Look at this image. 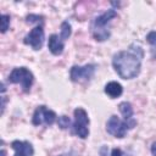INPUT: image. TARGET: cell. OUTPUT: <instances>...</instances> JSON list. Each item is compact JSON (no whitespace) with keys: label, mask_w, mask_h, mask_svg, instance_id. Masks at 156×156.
Listing matches in <instances>:
<instances>
[{"label":"cell","mask_w":156,"mask_h":156,"mask_svg":"<svg viewBox=\"0 0 156 156\" xmlns=\"http://www.w3.org/2000/svg\"><path fill=\"white\" fill-rule=\"evenodd\" d=\"M1 33H6V30L10 27V16L9 15H1Z\"/></svg>","instance_id":"obj_17"},{"label":"cell","mask_w":156,"mask_h":156,"mask_svg":"<svg viewBox=\"0 0 156 156\" xmlns=\"http://www.w3.org/2000/svg\"><path fill=\"white\" fill-rule=\"evenodd\" d=\"M105 94H107L111 99H116V98H118V96H121L122 95V93H123V87L118 83V82H115V80H112V82H108L106 85H105Z\"/></svg>","instance_id":"obj_11"},{"label":"cell","mask_w":156,"mask_h":156,"mask_svg":"<svg viewBox=\"0 0 156 156\" xmlns=\"http://www.w3.org/2000/svg\"><path fill=\"white\" fill-rule=\"evenodd\" d=\"M1 156H6V151L4 149H1Z\"/></svg>","instance_id":"obj_23"},{"label":"cell","mask_w":156,"mask_h":156,"mask_svg":"<svg viewBox=\"0 0 156 156\" xmlns=\"http://www.w3.org/2000/svg\"><path fill=\"white\" fill-rule=\"evenodd\" d=\"M11 147L15 150L13 156H33V154H34L33 145L29 141L13 140L11 143Z\"/></svg>","instance_id":"obj_9"},{"label":"cell","mask_w":156,"mask_h":156,"mask_svg":"<svg viewBox=\"0 0 156 156\" xmlns=\"http://www.w3.org/2000/svg\"><path fill=\"white\" fill-rule=\"evenodd\" d=\"M146 40H147V43L152 46V49H156V32H155V30H151L150 33H147Z\"/></svg>","instance_id":"obj_18"},{"label":"cell","mask_w":156,"mask_h":156,"mask_svg":"<svg viewBox=\"0 0 156 156\" xmlns=\"http://www.w3.org/2000/svg\"><path fill=\"white\" fill-rule=\"evenodd\" d=\"M118 110H119L121 115L123 116L124 121H128V119H132L133 118V107H132V104L130 102L122 101L118 105Z\"/></svg>","instance_id":"obj_12"},{"label":"cell","mask_w":156,"mask_h":156,"mask_svg":"<svg viewBox=\"0 0 156 156\" xmlns=\"http://www.w3.org/2000/svg\"><path fill=\"white\" fill-rule=\"evenodd\" d=\"M96 69V65L88 63L84 66H72L69 69V78L72 82H83V80H89Z\"/></svg>","instance_id":"obj_6"},{"label":"cell","mask_w":156,"mask_h":156,"mask_svg":"<svg viewBox=\"0 0 156 156\" xmlns=\"http://www.w3.org/2000/svg\"><path fill=\"white\" fill-rule=\"evenodd\" d=\"M56 113L52 110H49L46 106L40 105L35 108L33 117H32V123L33 126H40V124H45V126H52L56 121Z\"/></svg>","instance_id":"obj_5"},{"label":"cell","mask_w":156,"mask_h":156,"mask_svg":"<svg viewBox=\"0 0 156 156\" xmlns=\"http://www.w3.org/2000/svg\"><path fill=\"white\" fill-rule=\"evenodd\" d=\"M60 38L65 41V40H67L69 37H71V34H72V27H71V24L67 22V21H63L62 23H61V26H60Z\"/></svg>","instance_id":"obj_14"},{"label":"cell","mask_w":156,"mask_h":156,"mask_svg":"<svg viewBox=\"0 0 156 156\" xmlns=\"http://www.w3.org/2000/svg\"><path fill=\"white\" fill-rule=\"evenodd\" d=\"M144 50L140 44L132 43L127 50L118 51L112 57V66L122 79H133L139 76Z\"/></svg>","instance_id":"obj_1"},{"label":"cell","mask_w":156,"mask_h":156,"mask_svg":"<svg viewBox=\"0 0 156 156\" xmlns=\"http://www.w3.org/2000/svg\"><path fill=\"white\" fill-rule=\"evenodd\" d=\"M74 115V123H73V130L74 133L80 138V139H85L89 135V117L87 111L83 107H77L73 112Z\"/></svg>","instance_id":"obj_4"},{"label":"cell","mask_w":156,"mask_h":156,"mask_svg":"<svg viewBox=\"0 0 156 156\" xmlns=\"http://www.w3.org/2000/svg\"><path fill=\"white\" fill-rule=\"evenodd\" d=\"M44 39H45V34H44V29L43 26H35L33 29H30V32L24 37L23 43L26 45H29L33 50L38 51L43 48L44 44Z\"/></svg>","instance_id":"obj_7"},{"label":"cell","mask_w":156,"mask_h":156,"mask_svg":"<svg viewBox=\"0 0 156 156\" xmlns=\"http://www.w3.org/2000/svg\"><path fill=\"white\" fill-rule=\"evenodd\" d=\"M111 156H123V152L121 149L118 147H115L112 151H111Z\"/></svg>","instance_id":"obj_20"},{"label":"cell","mask_w":156,"mask_h":156,"mask_svg":"<svg viewBox=\"0 0 156 156\" xmlns=\"http://www.w3.org/2000/svg\"><path fill=\"white\" fill-rule=\"evenodd\" d=\"M6 101H7V99H6V96H1V115L4 113V110H5V105H6Z\"/></svg>","instance_id":"obj_21"},{"label":"cell","mask_w":156,"mask_h":156,"mask_svg":"<svg viewBox=\"0 0 156 156\" xmlns=\"http://www.w3.org/2000/svg\"><path fill=\"white\" fill-rule=\"evenodd\" d=\"M117 17V11L115 9H108L107 11H105L104 13H101L100 16H98L94 20L93 23V29H102L106 28V26L115 18Z\"/></svg>","instance_id":"obj_8"},{"label":"cell","mask_w":156,"mask_h":156,"mask_svg":"<svg viewBox=\"0 0 156 156\" xmlns=\"http://www.w3.org/2000/svg\"><path fill=\"white\" fill-rule=\"evenodd\" d=\"M135 124H136V121L134 118L128 119V121H121L118 116L112 115L106 123V130L108 134L113 135L115 138L122 139L126 136L129 129H133L135 127Z\"/></svg>","instance_id":"obj_2"},{"label":"cell","mask_w":156,"mask_h":156,"mask_svg":"<svg viewBox=\"0 0 156 156\" xmlns=\"http://www.w3.org/2000/svg\"><path fill=\"white\" fill-rule=\"evenodd\" d=\"M57 126L61 128V129H67L69 126H71V119H69V117H67V116H60L58 118H57Z\"/></svg>","instance_id":"obj_15"},{"label":"cell","mask_w":156,"mask_h":156,"mask_svg":"<svg viewBox=\"0 0 156 156\" xmlns=\"http://www.w3.org/2000/svg\"><path fill=\"white\" fill-rule=\"evenodd\" d=\"M9 82L13 84H21L22 90L24 93H29L34 83V76L27 67H16L11 71L9 76Z\"/></svg>","instance_id":"obj_3"},{"label":"cell","mask_w":156,"mask_h":156,"mask_svg":"<svg viewBox=\"0 0 156 156\" xmlns=\"http://www.w3.org/2000/svg\"><path fill=\"white\" fill-rule=\"evenodd\" d=\"M111 32L107 28H102V29H93V37L96 41H105L110 38Z\"/></svg>","instance_id":"obj_13"},{"label":"cell","mask_w":156,"mask_h":156,"mask_svg":"<svg viewBox=\"0 0 156 156\" xmlns=\"http://www.w3.org/2000/svg\"><path fill=\"white\" fill-rule=\"evenodd\" d=\"M48 48L50 50V52L55 56H58L63 52L65 49V44L63 40L57 35V34H51L49 37V41H48Z\"/></svg>","instance_id":"obj_10"},{"label":"cell","mask_w":156,"mask_h":156,"mask_svg":"<svg viewBox=\"0 0 156 156\" xmlns=\"http://www.w3.org/2000/svg\"><path fill=\"white\" fill-rule=\"evenodd\" d=\"M151 154H152V156H156V141H154L152 143V145H151Z\"/></svg>","instance_id":"obj_22"},{"label":"cell","mask_w":156,"mask_h":156,"mask_svg":"<svg viewBox=\"0 0 156 156\" xmlns=\"http://www.w3.org/2000/svg\"><path fill=\"white\" fill-rule=\"evenodd\" d=\"M43 21H44V17L43 16H40V15H33V13H30V15H28L27 17H26V22L27 23H43Z\"/></svg>","instance_id":"obj_16"},{"label":"cell","mask_w":156,"mask_h":156,"mask_svg":"<svg viewBox=\"0 0 156 156\" xmlns=\"http://www.w3.org/2000/svg\"><path fill=\"white\" fill-rule=\"evenodd\" d=\"M99 152H100V156H107V152H108V147H107L106 145H102V146L100 147Z\"/></svg>","instance_id":"obj_19"}]
</instances>
